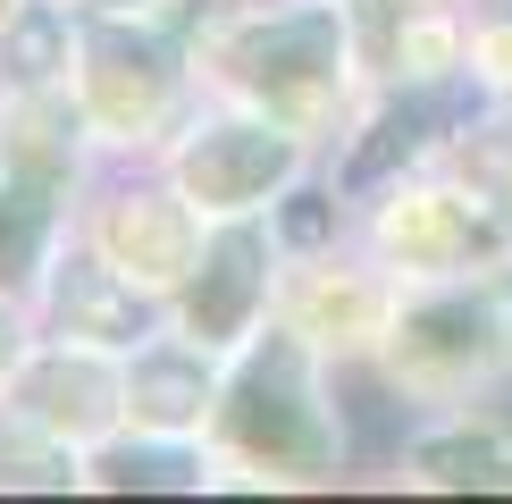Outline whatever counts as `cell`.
<instances>
[{"instance_id":"9c48e42d","label":"cell","mask_w":512,"mask_h":504,"mask_svg":"<svg viewBox=\"0 0 512 504\" xmlns=\"http://www.w3.org/2000/svg\"><path fill=\"white\" fill-rule=\"evenodd\" d=\"M126 412H135L143 429H160V437L194 429V420L210 412V362L185 353V345H152L135 370H126Z\"/></svg>"},{"instance_id":"3957f363","label":"cell","mask_w":512,"mask_h":504,"mask_svg":"<svg viewBox=\"0 0 512 504\" xmlns=\"http://www.w3.org/2000/svg\"><path fill=\"white\" fill-rule=\"evenodd\" d=\"M286 168H294V143L277 126H210L202 143H185L177 177L202 210H252Z\"/></svg>"},{"instance_id":"5b68a950","label":"cell","mask_w":512,"mask_h":504,"mask_svg":"<svg viewBox=\"0 0 512 504\" xmlns=\"http://www.w3.org/2000/svg\"><path fill=\"white\" fill-rule=\"evenodd\" d=\"M269 252L252 227H227L219 244L194 261V286H185V320H194L202 345H227V336L252 328V311H261V286H269Z\"/></svg>"},{"instance_id":"8992f818","label":"cell","mask_w":512,"mask_h":504,"mask_svg":"<svg viewBox=\"0 0 512 504\" xmlns=\"http://www.w3.org/2000/svg\"><path fill=\"white\" fill-rule=\"evenodd\" d=\"M227 68L261 93H303L336 68V17L328 9H294V17H269V26H244Z\"/></svg>"},{"instance_id":"7a4b0ae2","label":"cell","mask_w":512,"mask_h":504,"mask_svg":"<svg viewBox=\"0 0 512 504\" xmlns=\"http://www.w3.org/2000/svg\"><path fill=\"white\" fill-rule=\"evenodd\" d=\"M168 84H177V68H168V51L152 34L101 26L84 42V110L101 126H118V135H135V126H152L168 110Z\"/></svg>"},{"instance_id":"ac0fdd59","label":"cell","mask_w":512,"mask_h":504,"mask_svg":"<svg viewBox=\"0 0 512 504\" xmlns=\"http://www.w3.org/2000/svg\"><path fill=\"white\" fill-rule=\"evenodd\" d=\"M286 227H294V236H319V227H328V210H319L311 194H294V210H286Z\"/></svg>"},{"instance_id":"52a82bcc","label":"cell","mask_w":512,"mask_h":504,"mask_svg":"<svg viewBox=\"0 0 512 504\" xmlns=\"http://www.w3.org/2000/svg\"><path fill=\"white\" fill-rule=\"evenodd\" d=\"M101 252H110L135 286H177L185 269H194V219H185V202L126 194V202H110V219H101Z\"/></svg>"},{"instance_id":"6da1fadb","label":"cell","mask_w":512,"mask_h":504,"mask_svg":"<svg viewBox=\"0 0 512 504\" xmlns=\"http://www.w3.org/2000/svg\"><path fill=\"white\" fill-rule=\"evenodd\" d=\"M227 437L244 454H261V462H294V471H319L328 462V420L303 395V353L294 345H269L244 370L236 404H227Z\"/></svg>"},{"instance_id":"ffe728a7","label":"cell","mask_w":512,"mask_h":504,"mask_svg":"<svg viewBox=\"0 0 512 504\" xmlns=\"http://www.w3.org/2000/svg\"><path fill=\"white\" fill-rule=\"evenodd\" d=\"M17 9H26V0H0V26H9V17H17Z\"/></svg>"},{"instance_id":"30bf717a","label":"cell","mask_w":512,"mask_h":504,"mask_svg":"<svg viewBox=\"0 0 512 504\" xmlns=\"http://www.w3.org/2000/svg\"><path fill=\"white\" fill-rule=\"evenodd\" d=\"M42 252H51V185L0 168V286L34 278Z\"/></svg>"},{"instance_id":"5bb4252c","label":"cell","mask_w":512,"mask_h":504,"mask_svg":"<svg viewBox=\"0 0 512 504\" xmlns=\"http://www.w3.org/2000/svg\"><path fill=\"white\" fill-rule=\"evenodd\" d=\"M420 471H429L437 488H512V454L496 437H445V446L420 454Z\"/></svg>"},{"instance_id":"d6986e66","label":"cell","mask_w":512,"mask_h":504,"mask_svg":"<svg viewBox=\"0 0 512 504\" xmlns=\"http://www.w3.org/2000/svg\"><path fill=\"white\" fill-rule=\"evenodd\" d=\"M17 353H26V345H17V320H9V303H0V378L17 370Z\"/></svg>"},{"instance_id":"277c9868","label":"cell","mask_w":512,"mask_h":504,"mask_svg":"<svg viewBox=\"0 0 512 504\" xmlns=\"http://www.w3.org/2000/svg\"><path fill=\"white\" fill-rule=\"evenodd\" d=\"M126 404V378H110V362H101L93 345H59L42 353V362L17 378V412L42 420V429H59L76 446V437L110 429V412Z\"/></svg>"},{"instance_id":"44dd1931","label":"cell","mask_w":512,"mask_h":504,"mask_svg":"<svg viewBox=\"0 0 512 504\" xmlns=\"http://www.w3.org/2000/svg\"><path fill=\"white\" fill-rule=\"evenodd\" d=\"M101 9H118V0H101Z\"/></svg>"},{"instance_id":"9a60e30c","label":"cell","mask_w":512,"mask_h":504,"mask_svg":"<svg viewBox=\"0 0 512 504\" xmlns=\"http://www.w3.org/2000/svg\"><path fill=\"white\" fill-rule=\"evenodd\" d=\"M403 353H412V362H462V353H479V311L471 303L420 311L412 336H403Z\"/></svg>"},{"instance_id":"4fadbf2b","label":"cell","mask_w":512,"mask_h":504,"mask_svg":"<svg viewBox=\"0 0 512 504\" xmlns=\"http://www.w3.org/2000/svg\"><path fill=\"white\" fill-rule=\"evenodd\" d=\"M0 34H9L17 84H51L59 68H68V9H51V0H26V9H17Z\"/></svg>"},{"instance_id":"7c38bea8","label":"cell","mask_w":512,"mask_h":504,"mask_svg":"<svg viewBox=\"0 0 512 504\" xmlns=\"http://www.w3.org/2000/svg\"><path fill=\"white\" fill-rule=\"evenodd\" d=\"M445 118H454V93H420V101H403V110H387L378 135L353 152V185H378L395 160H412L420 143H429V126H445Z\"/></svg>"},{"instance_id":"8fae6325","label":"cell","mask_w":512,"mask_h":504,"mask_svg":"<svg viewBox=\"0 0 512 504\" xmlns=\"http://www.w3.org/2000/svg\"><path fill=\"white\" fill-rule=\"evenodd\" d=\"M0 488H76V454H68V437L17 412L9 429H0Z\"/></svg>"},{"instance_id":"e0dca14e","label":"cell","mask_w":512,"mask_h":504,"mask_svg":"<svg viewBox=\"0 0 512 504\" xmlns=\"http://www.w3.org/2000/svg\"><path fill=\"white\" fill-rule=\"evenodd\" d=\"M395 244H403V252H445V244H454L445 202H420V219H395Z\"/></svg>"},{"instance_id":"ba28073f","label":"cell","mask_w":512,"mask_h":504,"mask_svg":"<svg viewBox=\"0 0 512 504\" xmlns=\"http://www.w3.org/2000/svg\"><path fill=\"white\" fill-rule=\"evenodd\" d=\"M51 311H59V336H68V345H135L143 320H152L118 261H59Z\"/></svg>"},{"instance_id":"2e32d148","label":"cell","mask_w":512,"mask_h":504,"mask_svg":"<svg viewBox=\"0 0 512 504\" xmlns=\"http://www.w3.org/2000/svg\"><path fill=\"white\" fill-rule=\"evenodd\" d=\"M101 479H110V488H202V471L185 454H168V446H118V454H101Z\"/></svg>"}]
</instances>
